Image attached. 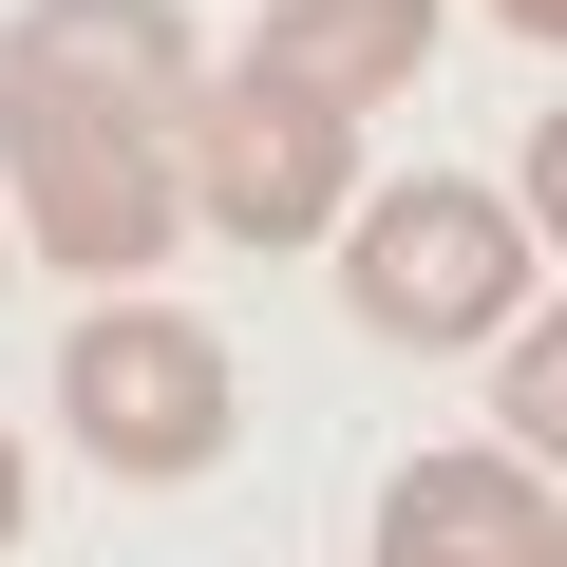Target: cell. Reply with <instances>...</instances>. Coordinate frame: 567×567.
Wrapping results in <instances>:
<instances>
[{"mask_svg":"<svg viewBox=\"0 0 567 567\" xmlns=\"http://www.w3.org/2000/svg\"><path fill=\"white\" fill-rule=\"evenodd\" d=\"M341 303H360V341H398V360L511 341V303H529V208L473 189V171L360 189V208H341Z\"/></svg>","mask_w":567,"mask_h":567,"instance_id":"7a4b0ae2","label":"cell"},{"mask_svg":"<svg viewBox=\"0 0 567 567\" xmlns=\"http://www.w3.org/2000/svg\"><path fill=\"white\" fill-rule=\"evenodd\" d=\"M20 492H39V473H20V435H0V548H20Z\"/></svg>","mask_w":567,"mask_h":567,"instance_id":"30bf717a","label":"cell"},{"mask_svg":"<svg viewBox=\"0 0 567 567\" xmlns=\"http://www.w3.org/2000/svg\"><path fill=\"white\" fill-rule=\"evenodd\" d=\"M473 20H511V39H567V0H473Z\"/></svg>","mask_w":567,"mask_h":567,"instance_id":"9c48e42d","label":"cell"},{"mask_svg":"<svg viewBox=\"0 0 567 567\" xmlns=\"http://www.w3.org/2000/svg\"><path fill=\"white\" fill-rule=\"evenodd\" d=\"M246 58H265L284 95H322V114H379V95L435 58V0H284Z\"/></svg>","mask_w":567,"mask_h":567,"instance_id":"8992f818","label":"cell"},{"mask_svg":"<svg viewBox=\"0 0 567 567\" xmlns=\"http://www.w3.org/2000/svg\"><path fill=\"white\" fill-rule=\"evenodd\" d=\"M171 171H189V227H227V246H322V227L360 208V114L284 95V76L246 58V76H189Z\"/></svg>","mask_w":567,"mask_h":567,"instance_id":"277c9868","label":"cell"},{"mask_svg":"<svg viewBox=\"0 0 567 567\" xmlns=\"http://www.w3.org/2000/svg\"><path fill=\"white\" fill-rule=\"evenodd\" d=\"M567 548V492L529 454H416L379 473V567H548Z\"/></svg>","mask_w":567,"mask_h":567,"instance_id":"5b68a950","label":"cell"},{"mask_svg":"<svg viewBox=\"0 0 567 567\" xmlns=\"http://www.w3.org/2000/svg\"><path fill=\"white\" fill-rule=\"evenodd\" d=\"M171 114H189V20L171 0H20L0 20V171H20V208L0 227L76 284H133L189 227Z\"/></svg>","mask_w":567,"mask_h":567,"instance_id":"6da1fadb","label":"cell"},{"mask_svg":"<svg viewBox=\"0 0 567 567\" xmlns=\"http://www.w3.org/2000/svg\"><path fill=\"white\" fill-rule=\"evenodd\" d=\"M511 208H529V246H567V95L529 114V189H511Z\"/></svg>","mask_w":567,"mask_h":567,"instance_id":"ba28073f","label":"cell"},{"mask_svg":"<svg viewBox=\"0 0 567 567\" xmlns=\"http://www.w3.org/2000/svg\"><path fill=\"white\" fill-rule=\"evenodd\" d=\"M58 435H76L95 473H133V492H189V473H227L246 379H227L208 322H171V303H133V284H95V322L58 341Z\"/></svg>","mask_w":567,"mask_h":567,"instance_id":"3957f363","label":"cell"},{"mask_svg":"<svg viewBox=\"0 0 567 567\" xmlns=\"http://www.w3.org/2000/svg\"><path fill=\"white\" fill-rule=\"evenodd\" d=\"M0 246H20V227H0Z\"/></svg>","mask_w":567,"mask_h":567,"instance_id":"8fae6325","label":"cell"},{"mask_svg":"<svg viewBox=\"0 0 567 567\" xmlns=\"http://www.w3.org/2000/svg\"><path fill=\"white\" fill-rule=\"evenodd\" d=\"M548 567H567V548H548Z\"/></svg>","mask_w":567,"mask_h":567,"instance_id":"7c38bea8","label":"cell"},{"mask_svg":"<svg viewBox=\"0 0 567 567\" xmlns=\"http://www.w3.org/2000/svg\"><path fill=\"white\" fill-rule=\"evenodd\" d=\"M492 416H511L529 473H567V303H511V341H492Z\"/></svg>","mask_w":567,"mask_h":567,"instance_id":"52a82bcc","label":"cell"}]
</instances>
